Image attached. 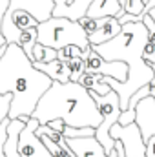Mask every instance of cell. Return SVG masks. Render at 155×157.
Listing matches in <instances>:
<instances>
[{
    "label": "cell",
    "mask_w": 155,
    "mask_h": 157,
    "mask_svg": "<svg viewBox=\"0 0 155 157\" xmlns=\"http://www.w3.org/2000/svg\"><path fill=\"white\" fill-rule=\"evenodd\" d=\"M88 62V70L86 71H93V73H100V75H108L113 77L115 80L122 82L128 77V64L122 60H106L102 55H99L93 46H91V53L86 59Z\"/></svg>",
    "instance_id": "cell-8"
},
{
    "label": "cell",
    "mask_w": 155,
    "mask_h": 157,
    "mask_svg": "<svg viewBox=\"0 0 155 157\" xmlns=\"http://www.w3.org/2000/svg\"><path fill=\"white\" fill-rule=\"evenodd\" d=\"M53 7H55V2L53 0H9V7H7L6 15L11 17L13 11L26 9L39 22H42V20H47L53 15Z\"/></svg>",
    "instance_id": "cell-9"
},
{
    "label": "cell",
    "mask_w": 155,
    "mask_h": 157,
    "mask_svg": "<svg viewBox=\"0 0 155 157\" xmlns=\"http://www.w3.org/2000/svg\"><path fill=\"white\" fill-rule=\"evenodd\" d=\"M40 71H44L47 77H51L53 80H60V82H68L71 80V68L68 62L55 59L51 62H33Z\"/></svg>",
    "instance_id": "cell-13"
},
{
    "label": "cell",
    "mask_w": 155,
    "mask_h": 157,
    "mask_svg": "<svg viewBox=\"0 0 155 157\" xmlns=\"http://www.w3.org/2000/svg\"><path fill=\"white\" fill-rule=\"evenodd\" d=\"M39 124V119L29 117L26 126L22 128L18 135V152L22 157H55L35 132Z\"/></svg>",
    "instance_id": "cell-7"
},
{
    "label": "cell",
    "mask_w": 155,
    "mask_h": 157,
    "mask_svg": "<svg viewBox=\"0 0 155 157\" xmlns=\"http://www.w3.org/2000/svg\"><path fill=\"white\" fill-rule=\"evenodd\" d=\"M7 7H9V0H0V48L7 44L6 39H4V35H2V20H4V15H6Z\"/></svg>",
    "instance_id": "cell-29"
},
{
    "label": "cell",
    "mask_w": 155,
    "mask_h": 157,
    "mask_svg": "<svg viewBox=\"0 0 155 157\" xmlns=\"http://www.w3.org/2000/svg\"><path fill=\"white\" fill-rule=\"evenodd\" d=\"M146 155L155 157V135H152V137L146 141Z\"/></svg>",
    "instance_id": "cell-31"
},
{
    "label": "cell",
    "mask_w": 155,
    "mask_h": 157,
    "mask_svg": "<svg viewBox=\"0 0 155 157\" xmlns=\"http://www.w3.org/2000/svg\"><path fill=\"white\" fill-rule=\"evenodd\" d=\"M142 20H144V24H146V28H148V40L155 44V20L148 15V13L144 15V18H142Z\"/></svg>",
    "instance_id": "cell-30"
},
{
    "label": "cell",
    "mask_w": 155,
    "mask_h": 157,
    "mask_svg": "<svg viewBox=\"0 0 155 157\" xmlns=\"http://www.w3.org/2000/svg\"><path fill=\"white\" fill-rule=\"evenodd\" d=\"M31 117L39 119L40 124H47L53 119H62L66 124L78 128H99L102 122V115L91 91L78 80H53V84L40 97Z\"/></svg>",
    "instance_id": "cell-3"
},
{
    "label": "cell",
    "mask_w": 155,
    "mask_h": 157,
    "mask_svg": "<svg viewBox=\"0 0 155 157\" xmlns=\"http://www.w3.org/2000/svg\"><path fill=\"white\" fill-rule=\"evenodd\" d=\"M144 6H146V2H144V0H126V4H124V13L142 15V17H144V13H142Z\"/></svg>",
    "instance_id": "cell-24"
},
{
    "label": "cell",
    "mask_w": 155,
    "mask_h": 157,
    "mask_svg": "<svg viewBox=\"0 0 155 157\" xmlns=\"http://www.w3.org/2000/svg\"><path fill=\"white\" fill-rule=\"evenodd\" d=\"M144 2H148V0H144Z\"/></svg>",
    "instance_id": "cell-34"
},
{
    "label": "cell",
    "mask_w": 155,
    "mask_h": 157,
    "mask_svg": "<svg viewBox=\"0 0 155 157\" xmlns=\"http://www.w3.org/2000/svg\"><path fill=\"white\" fill-rule=\"evenodd\" d=\"M142 59L148 62V64H155V44L153 42H146L144 49H142Z\"/></svg>",
    "instance_id": "cell-27"
},
{
    "label": "cell",
    "mask_w": 155,
    "mask_h": 157,
    "mask_svg": "<svg viewBox=\"0 0 155 157\" xmlns=\"http://www.w3.org/2000/svg\"><path fill=\"white\" fill-rule=\"evenodd\" d=\"M104 20H106V17H104V18H91V17L84 15V17H82L78 22L82 24V28L86 29V33H88V35H91L95 29H99V28L104 24Z\"/></svg>",
    "instance_id": "cell-23"
},
{
    "label": "cell",
    "mask_w": 155,
    "mask_h": 157,
    "mask_svg": "<svg viewBox=\"0 0 155 157\" xmlns=\"http://www.w3.org/2000/svg\"><path fill=\"white\" fill-rule=\"evenodd\" d=\"M70 68H71V80H78V77L88 70V62L82 57H73L68 60Z\"/></svg>",
    "instance_id": "cell-21"
},
{
    "label": "cell",
    "mask_w": 155,
    "mask_h": 157,
    "mask_svg": "<svg viewBox=\"0 0 155 157\" xmlns=\"http://www.w3.org/2000/svg\"><path fill=\"white\" fill-rule=\"evenodd\" d=\"M91 2L93 0H73L70 6H66L59 13H55V17H68L71 20H80L88 13V7L91 6Z\"/></svg>",
    "instance_id": "cell-15"
},
{
    "label": "cell",
    "mask_w": 155,
    "mask_h": 157,
    "mask_svg": "<svg viewBox=\"0 0 155 157\" xmlns=\"http://www.w3.org/2000/svg\"><path fill=\"white\" fill-rule=\"evenodd\" d=\"M39 29V42L60 49L64 46L75 44L82 49H88L91 42L88 39L86 29L78 20H71L68 17H55L51 15L47 20H42L37 26Z\"/></svg>",
    "instance_id": "cell-4"
},
{
    "label": "cell",
    "mask_w": 155,
    "mask_h": 157,
    "mask_svg": "<svg viewBox=\"0 0 155 157\" xmlns=\"http://www.w3.org/2000/svg\"><path fill=\"white\" fill-rule=\"evenodd\" d=\"M82 51H84V49H82L80 46L70 44V46H64V48L59 49V59L64 60V62H68V60L73 59V57H82Z\"/></svg>",
    "instance_id": "cell-22"
},
{
    "label": "cell",
    "mask_w": 155,
    "mask_h": 157,
    "mask_svg": "<svg viewBox=\"0 0 155 157\" xmlns=\"http://www.w3.org/2000/svg\"><path fill=\"white\" fill-rule=\"evenodd\" d=\"M112 137L120 141L122 146H124V154L126 157H148L146 155V141L142 137V132L135 122H130L126 126L115 122L110 130Z\"/></svg>",
    "instance_id": "cell-6"
},
{
    "label": "cell",
    "mask_w": 155,
    "mask_h": 157,
    "mask_svg": "<svg viewBox=\"0 0 155 157\" xmlns=\"http://www.w3.org/2000/svg\"><path fill=\"white\" fill-rule=\"evenodd\" d=\"M124 13L120 0H93L88 7V17L91 18H104V17H119Z\"/></svg>",
    "instance_id": "cell-12"
},
{
    "label": "cell",
    "mask_w": 155,
    "mask_h": 157,
    "mask_svg": "<svg viewBox=\"0 0 155 157\" xmlns=\"http://www.w3.org/2000/svg\"><path fill=\"white\" fill-rule=\"evenodd\" d=\"M53 2H55V7H53V15H55V13H59V11H60L62 7L70 6V4H71L73 0H53Z\"/></svg>",
    "instance_id": "cell-32"
},
{
    "label": "cell",
    "mask_w": 155,
    "mask_h": 157,
    "mask_svg": "<svg viewBox=\"0 0 155 157\" xmlns=\"http://www.w3.org/2000/svg\"><path fill=\"white\" fill-rule=\"evenodd\" d=\"M55 59H59V49H55L51 46H46L42 42L35 44L33 53H31V60L33 62H51Z\"/></svg>",
    "instance_id": "cell-17"
},
{
    "label": "cell",
    "mask_w": 155,
    "mask_h": 157,
    "mask_svg": "<svg viewBox=\"0 0 155 157\" xmlns=\"http://www.w3.org/2000/svg\"><path fill=\"white\" fill-rule=\"evenodd\" d=\"M13 95L11 93H0V122L9 117V106H11Z\"/></svg>",
    "instance_id": "cell-25"
},
{
    "label": "cell",
    "mask_w": 155,
    "mask_h": 157,
    "mask_svg": "<svg viewBox=\"0 0 155 157\" xmlns=\"http://www.w3.org/2000/svg\"><path fill=\"white\" fill-rule=\"evenodd\" d=\"M146 42H148V28H146L144 20H139V22L122 24V29L117 37L93 46V49L99 55H102L106 60H122L128 64V77L122 82L115 80L113 77L99 73L100 80L110 84L119 93L122 110L128 108L131 95L139 88L146 86L155 77L153 66L142 59V49H144Z\"/></svg>",
    "instance_id": "cell-1"
},
{
    "label": "cell",
    "mask_w": 155,
    "mask_h": 157,
    "mask_svg": "<svg viewBox=\"0 0 155 157\" xmlns=\"http://www.w3.org/2000/svg\"><path fill=\"white\" fill-rule=\"evenodd\" d=\"M89 91H91V95H93V99H95V102H97V108H99V112H100V115H102V122L99 124L95 137L102 143V146H104L106 152L110 154L112 150H115V139L112 137L110 130H112V126H113L115 122H119V117H120V113H122L120 99H119V93H117L113 88H112L106 95H100V93H97V91H93V90H89Z\"/></svg>",
    "instance_id": "cell-5"
},
{
    "label": "cell",
    "mask_w": 155,
    "mask_h": 157,
    "mask_svg": "<svg viewBox=\"0 0 155 157\" xmlns=\"http://www.w3.org/2000/svg\"><path fill=\"white\" fill-rule=\"evenodd\" d=\"M135 121H137V110H133V108H126V110H122V113H120V117H119V124L126 126V124L135 122Z\"/></svg>",
    "instance_id": "cell-26"
},
{
    "label": "cell",
    "mask_w": 155,
    "mask_h": 157,
    "mask_svg": "<svg viewBox=\"0 0 155 157\" xmlns=\"http://www.w3.org/2000/svg\"><path fill=\"white\" fill-rule=\"evenodd\" d=\"M7 124H9V117H6L0 122V157H6V154H4V143L7 139Z\"/></svg>",
    "instance_id": "cell-28"
},
{
    "label": "cell",
    "mask_w": 155,
    "mask_h": 157,
    "mask_svg": "<svg viewBox=\"0 0 155 157\" xmlns=\"http://www.w3.org/2000/svg\"><path fill=\"white\" fill-rule=\"evenodd\" d=\"M13 20H15V24L20 28V29H28V28H37L39 26V20L29 13V11H26V9H17V11H13Z\"/></svg>",
    "instance_id": "cell-20"
},
{
    "label": "cell",
    "mask_w": 155,
    "mask_h": 157,
    "mask_svg": "<svg viewBox=\"0 0 155 157\" xmlns=\"http://www.w3.org/2000/svg\"><path fill=\"white\" fill-rule=\"evenodd\" d=\"M137 124L142 132L144 141L155 135V99L152 95L144 97L137 104Z\"/></svg>",
    "instance_id": "cell-11"
},
{
    "label": "cell",
    "mask_w": 155,
    "mask_h": 157,
    "mask_svg": "<svg viewBox=\"0 0 155 157\" xmlns=\"http://www.w3.org/2000/svg\"><path fill=\"white\" fill-rule=\"evenodd\" d=\"M66 141H68L70 148L73 150L75 157H110V154L106 152V148L102 146V143L95 135L70 137Z\"/></svg>",
    "instance_id": "cell-10"
},
{
    "label": "cell",
    "mask_w": 155,
    "mask_h": 157,
    "mask_svg": "<svg viewBox=\"0 0 155 157\" xmlns=\"http://www.w3.org/2000/svg\"><path fill=\"white\" fill-rule=\"evenodd\" d=\"M2 35H4V39H6L7 44H11V42H17L18 44V40H20L22 29L15 24L13 17H9V15H4V20H2Z\"/></svg>",
    "instance_id": "cell-18"
},
{
    "label": "cell",
    "mask_w": 155,
    "mask_h": 157,
    "mask_svg": "<svg viewBox=\"0 0 155 157\" xmlns=\"http://www.w3.org/2000/svg\"><path fill=\"white\" fill-rule=\"evenodd\" d=\"M39 42V29L37 28H28V29H22V35H20V40H18V44H20V48L31 57V53H33V48H35V44Z\"/></svg>",
    "instance_id": "cell-19"
},
{
    "label": "cell",
    "mask_w": 155,
    "mask_h": 157,
    "mask_svg": "<svg viewBox=\"0 0 155 157\" xmlns=\"http://www.w3.org/2000/svg\"><path fill=\"white\" fill-rule=\"evenodd\" d=\"M120 29H122V24L119 22L117 17H106L104 24H102L99 29H95L91 35H88V39L91 42V46L102 44V42H106V40H112L113 37H117V35L120 33Z\"/></svg>",
    "instance_id": "cell-14"
},
{
    "label": "cell",
    "mask_w": 155,
    "mask_h": 157,
    "mask_svg": "<svg viewBox=\"0 0 155 157\" xmlns=\"http://www.w3.org/2000/svg\"><path fill=\"white\" fill-rule=\"evenodd\" d=\"M53 84V78L33 64L31 57L11 42L0 55V93H11L13 101L9 106V119L29 121L40 97Z\"/></svg>",
    "instance_id": "cell-2"
},
{
    "label": "cell",
    "mask_w": 155,
    "mask_h": 157,
    "mask_svg": "<svg viewBox=\"0 0 155 157\" xmlns=\"http://www.w3.org/2000/svg\"><path fill=\"white\" fill-rule=\"evenodd\" d=\"M153 99H155V95H153Z\"/></svg>",
    "instance_id": "cell-35"
},
{
    "label": "cell",
    "mask_w": 155,
    "mask_h": 157,
    "mask_svg": "<svg viewBox=\"0 0 155 157\" xmlns=\"http://www.w3.org/2000/svg\"><path fill=\"white\" fill-rule=\"evenodd\" d=\"M78 82H80L84 88L93 90V91H97V93H100V95H106V93L112 90L110 84L102 82V80H100V75H99V73H93V71H84V73L78 77Z\"/></svg>",
    "instance_id": "cell-16"
},
{
    "label": "cell",
    "mask_w": 155,
    "mask_h": 157,
    "mask_svg": "<svg viewBox=\"0 0 155 157\" xmlns=\"http://www.w3.org/2000/svg\"><path fill=\"white\" fill-rule=\"evenodd\" d=\"M148 15H150V17H152V18L155 20V6L152 7V9H150V11H148Z\"/></svg>",
    "instance_id": "cell-33"
}]
</instances>
